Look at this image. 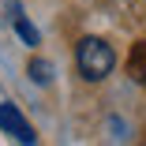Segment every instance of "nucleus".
I'll use <instances>...</instances> for the list:
<instances>
[{
	"instance_id": "obj_2",
	"label": "nucleus",
	"mask_w": 146,
	"mask_h": 146,
	"mask_svg": "<svg viewBox=\"0 0 146 146\" xmlns=\"http://www.w3.org/2000/svg\"><path fill=\"white\" fill-rule=\"evenodd\" d=\"M0 131L4 135H11L15 142H38V135H34V127L26 124V116L19 112V105H11V101H0Z\"/></svg>"
},
{
	"instance_id": "obj_3",
	"label": "nucleus",
	"mask_w": 146,
	"mask_h": 146,
	"mask_svg": "<svg viewBox=\"0 0 146 146\" xmlns=\"http://www.w3.org/2000/svg\"><path fill=\"white\" fill-rule=\"evenodd\" d=\"M11 11H15L11 19H15V30H19V38H23L26 45H38V30H34L30 23H26V15L19 11V4H11Z\"/></svg>"
},
{
	"instance_id": "obj_4",
	"label": "nucleus",
	"mask_w": 146,
	"mask_h": 146,
	"mask_svg": "<svg viewBox=\"0 0 146 146\" xmlns=\"http://www.w3.org/2000/svg\"><path fill=\"white\" fill-rule=\"evenodd\" d=\"M30 79H34L38 86H49V82H52V64H49V60H30Z\"/></svg>"
},
{
	"instance_id": "obj_1",
	"label": "nucleus",
	"mask_w": 146,
	"mask_h": 146,
	"mask_svg": "<svg viewBox=\"0 0 146 146\" xmlns=\"http://www.w3.org/2000/svg\"><path fill=\"white\" fill-rule=\"evenodd\" d=\"M75 68H79V75H82L86 82H101V79L116 68V52H112V45L101 41V38H82L79 49H75Z\"/></svg>"
}]
</instances>
